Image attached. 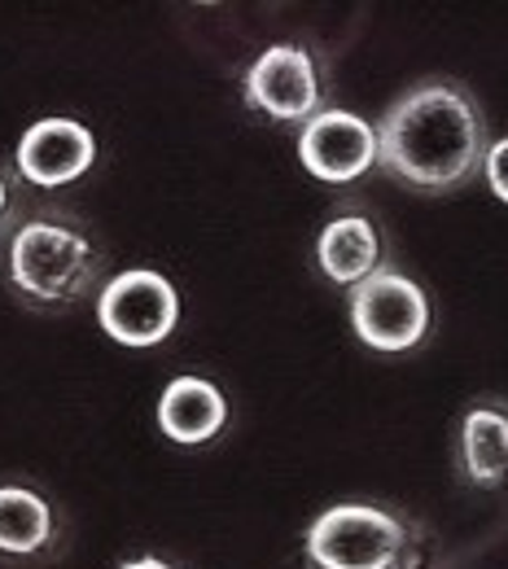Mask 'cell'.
I'll list each match as a JSON object with an SVG mask.
<instances>
[{
    "label": "cell",
    "mask_w": 508,
    "mask_h": 569,
    "mask_svg": "<svg viewBox=\"0 0 508 569\" xmlns=\"http://www.w3.org/2000/svg\"><path fill=\"white\" fill-rule=\"evenodd\" d=\"M487 114L456 79L412 83L377 123V167L417 193H456L487 162Z\"/></svg>",
    "instance_id": "1"
},
{
    "label": "cell",
    "mask_w": 508,
    "mask_h": 569,
    "mask_svg": "<svg viewBox=\"0 0 508 569\" xmlns=\"http://www.w3.org/2000/svg\"><path fill=\"white\" fill-rule=\"evenodd\" d=\"M101 272H106L101 237L62 207L27 214L4 241L9 293L40 316L74 311L101 284Z\"/></svg>",
    "instance_id": "2"
},
{
    "label": "cell",
    "mask_w": 508,
    "mask_h": 569,
    "mask_svg": "<svg viewBox=\"0 0 508 569\" xmlns=\"http://www.w3.org/2000/svg\"><path fill=\"white\" fill-rule=\"evenodd\" d=\"M417 530L408 517L377 503H333L302 535L311 569H408Z\"/></svg>",
    "instance_id": "3"
},
{
    "label": "cell",
    "mask_w": 508,
    "mask_h": 569,
    "mask_svg": "<svg viewBox=\"0 0 508 569\" xmlns=\"http://www.w3.org/2000/svg\"><path fill=\"white\" fill-rule=\"evenodd\" d=\"M430 293L395 268H381L351 289V329L377 356L417 351L430 338Z\"/></svg>",
    "instance_id": "4"
},
{
    "label": "cell",
    "mask_w": 508,
    "mask_h": 569,
    "mask_svg": "<svg viewBox=\"0 0 508 569\" xmlns=\"http://www.w3.org/2000/svg\"><path fill=\"white\" fill-rule=\"evenodd\" d=\"M97 325L128 351H149L167 342L180 325V289L162 272L128 268L101 284L97 293Z\"/></svg>",
    "instance_id": "5"
},
{
    "label": "cell",
    "mask_w": 508,
    "mask_h": 569,
    "mask_svg": "<svg viewBox=\"0 0 508 569\" xmlns=\"http://www.w3.org/2000/svg\"><path fill=\"white\" fill-rule=\"evenodd\" d=\"M246 106L268 123L302 128L325 110V79L307 44H268L241 79Z\"/></svg>",
    "instance_id": "6"
},
{
    "label": "cell",
    "mask_w": 508,
    "mask_h": 569,
    "mask_svg": "<svg viewBox=\"0 0 508 569\" xmlns=\"http://www.w3.org/2000/svg\"><path fill=\"white\" fill-rule=\"evenodd\" d=\"M298 158L325 184H356L377 167V128L351 110H320L298 128Z\"/></svg>",
    "instance_id": "7"
},
{
    "label": "cell",
    "mask_w": 508,
    "mask_h": 569,
    "mask_svg": "<svg viewBox=\"0 0 508 569\" xmlns=\"http://www.w3.org/2000/svg\"><path fill=\"white\" fill-rule=\"evenodd\" d=\"M97 162V137L67 114H49L22 132L13 149V171L36 189H62L92 171Z\"/></svg>",
    "instance_id": "8"
},
{
    "label": "cell",
    "mask_w": 508,
    "mask_h": 569,
    "mask_svg": "<svg viewBox=\"0 0 508 569\" xmlns=\"http://www.w3.org/2000/svg\"><path fill=\"white\" fill-rule=\"evenodd\" d=\"M456 473L469 491L508 496V399L482 395L456 429Z\"/></svg>",
    "instance_id": "9"
},
{
    "label": "cell",
    "mask_w": 508,
    "mask_h": 569,
    "mask_svg": "<svg viewBox=\"0 0 508 569\" xmlns=\"http://www.w3.org/2000/svg\"><path fill=\"white\" fill-rule=\"evenodd\" d=\"M158 429L180 447H202L228 426V399L207 377H171L153 408Z\"/></svg>",
    "instance_id": "10"
},
{
    "label": "cell",
    "mask_w": 508,
    "mask_h": 569,
    "mask_svg": "<svg viewBox=\"0 0 508 569\" xmlns=\"http://www.w3.org/2000/svg\"><path fill=\"white\" fill-rule=\"evenodd\" d=\"M381 259H386V241L363 211L333 214L316 237V268L325 272V281L342 289H356L372 272H381Z\"/></svg>",
    "instance_id": "11"
},
{
    "label": "cell",
    "mask_w": 508,
    "mask_h": 569,
    "mask_svg": "<svg viewBox=\"0 0 508 569\" xmlns=\"http://www.w3.org/2000/svg\"><path fill=\"white\" fill-rule=\"evenodd\" d=\"M58 543V512L31 487H0V561H44Z\"/></svg>",
    "instance_id": "12"
},
{
    "label": "cell",
    "mask_w": 508,
    "mask_h": 569,
    "mask_svg": "<svg viewBox=\"0 0 508 569\" xmlns=\"http://www.w3.org/2000/svg\"><path fill=\"white\" fill-rule=\"evenodd\" d=\"M482 176H487V184H491V193L500 198L508 207V137L505 141H496L487 149V162H482Z\"/></svg>",
    "instance_id": "13"
},
{
    "label": "cell",
    "mask_w": 508,
    "mask_h": 569,
    "mask_svg": "<svg viewBox=\"0 0 508 569\" xmlns=\"http://www.w3.org/2000/svg\"><path fill=\"white\" fill-rule=\"evenodd\" d=\"M119 569H176V566H167V561H158V557H137V561H123Z\"/></svg>",
    "instance_id": "14"
},
{
    "label": "cell",
    "mask_w": 508,
    "mask_h": 569,
    "mask_svg": "<svg viewBox=\"0 0 508 569\" xmlns=\"http://www.w3.org/2000/svg\"><path fill=\"white\" fill-rule=\"evenodd\" d=\"M9 207H13V193H9V180L0 176V219L9 214Z\"/></svg>",
    "instance_id": "15"
}]
</instances>
